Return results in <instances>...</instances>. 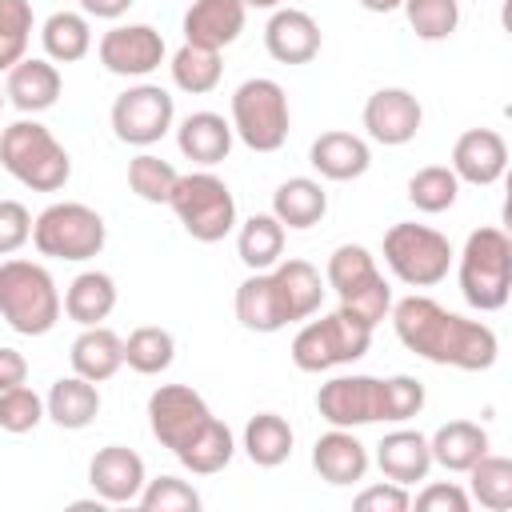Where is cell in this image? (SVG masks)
<instances>
[{"label":"cell","instance_id":"b9f144b4","mask_svg":"<svg viewBox=\"0 0 512 512\" xmlns=\"http://www.w3.org/2000/svg\"><path fill=\"white\" fill-rule=\"evenodd\" d=\"M32 4L28 0H0V72L24 60L32 40Z\"/></svg>","mask_w":512,"mask_h":512},{"label":"cell","instance_id":"6da1fadb","mask_svg":"<svg viewBox=\"0 0 512 512\" xmlns=\"http://www.w3.org/2000/svg\"><path fill=\"white\" fill-rule=\"evenodd\" d=\"M388 316H392L396 340L428 364H448L460 372H484L496 364V352H500L496 332L480 320L448 312L432 296L412 292V296L396 300L388 308Z\"/></svg>","mask_w":512,"mask_h":512},{"label":"cell","instance_id":"bcb514c9","mask_svg":"<svg viewBox=\"0 0 512 512\" xmlns=\"http://www.w3.org/2000/svg\"><path fill=\"white\" fill-rule=\"evenodd\" d=\"M32 240V212L20 200H0V256L20 252Z\"/></svg>","mask_w":512,"mask_h":512},{"label":"cell","instance_id":"8992f818","mask_svg":"<svg viewBox=\"0 0 512 512\" xmlns=\"http://www.w3.org/2000/svg\"><path fill=\"white\" fill-rule=\"evenodd\" d=\"M104 240H108L104 216L80 200H56L32 220V244L40 256L52 260H76V264L92 260L104 252Z\"/></svg>","mask_w":512,"mask_h":512},{"label":"cell","instance_id":"9c48e42d","mask_svg":"<svg viewBox=\"0 0 512 512\" xmlns=\"http://www.w3.org/2000/svg\"><path fill=\"white\" fill-rule=\"evenodd\" d=\"M452 244L444 232L416 224V220H400L384 232V264L392 268V276L408 288H432L448 276L452 268Z\"/></svg>","mask_w":512,"mask_h":512},{"label":"cell","instance_id":"ba28073f","mask_svg":"<svg viewBox=\"0 0 512 512\" xmlns=\"http://www.w3.org/2000/svg\"><path fill=\"white\" fill-rule=\"evenodd\" d=\"M168 208L184 224V232L200 244H216L236 228V200L232 188L216 172H188L176 176V188L168 196Z\"/></svg>","mask_w":512,"mask_h":512},{"label":"cell","instance_id":"44dd1931","mask_svg":"<svg viewBox=\"0 0 512 512\" xmlns=\"http://www.w3.org/2000/svg\"><path fill=\"white\" fill-rule=\"evenodd\" d=\"M60 88H64V80H60V72H56V64L44 56H24L20 64H12L8 68V80H4V96H8V104L12 108H20L24 116L32 112H48L56 100H60Z\"/></svg>","mask_w":512,"mask_h":512},{"label":"cell","instance_id":"60d3db41","mask_svg":"<svg viewBox=\"0 0 512 512\" xmlns=\"http://www.w3.org/2000/svg\"><path fill=\"white\" fill-rule=\"evenodd\" d=\"M400 8L420 40H448L460 28V0H404Z\"/></svg>","mask_w":512,"mask_h":512},{"label":"cell","instance_id":"9a60e30c","mask_svg":"<svg viewBox=\"0 0 512 512\" xmlns=\"http://www.w3.org/2000/svg\"><path fill=\"white\" fill-rule=\"evenodd\" d=\"M420 124H424V108L408 88H380L364 100V128L384 148H400L416 140Z\"/></svg>","mask_w":512,"mask_h":512},{"label":"cell","instance_id":"30bf717a","mask_svg":"<svg viewBox=\"0 0 512 512\" xmlns=\"http://www.w3.org/2000/svg\"><path fill=\"white\" fill-rule=\"evenodd\" d=\"M232 132L252 148V152H276L288 140L292 112H288V92L268 80L252 76L232 92Z\"/></svg>","mask_w":512,"mask_h":512},{"label":"cell","instance_id":"f6af8a7d","mask_svg":"<svg viewBox=\"0 0 512 512\" xmlns=\"http://www.w3.org/2000/svg\"><path fill=\"white\" fill-rule=\"evenodd\" d=\"M40 420H44V400H40L28 384H16V388H4V392H0V432L24 436V432H32Z\"/></svg>","mask_w":512,"mask_h":512},{"label":"cell","instance_id":"8fae6325","mask_svg":"<svg viewBox=\"0 0 512 512\" xmlns=\"http://www.w3.org/2000/svg\"><path fill=\"white\" fill-rule=\"evenodd\" d=\"M176 120V100L160 84H132L112 100V132L120 144L148 148L168 136Z\"/></svg>","mask_w":512,"mask_h":512},{"label":"cell","instance_id":"d590c367","mask_svg":"<svg viewBox=\"0 0 512 512\" xmlns=\"http://www.w3.org/2000/svg\"><path fill=\"white\" fill-rule=\"evenodd\" d=\"M172 84L188 96H208L220 76H224V64H220V52L216 48H200V44H180L172 52Z\"/></svg>","mask_w":512,"mask_h":512},{"label":"cell","instance_id":"484cf974","mask_svg":"<svg viewBox=\"0 0 512 512\" xmlns=\"http://www.w3.org/2000/svg\"><path fill=\"white\" fill-rule=\"evenodd\" d=\"M272 280H276V288H280V296H284V308H288V320H292V324L320 312V300H324L328 288H324V276H320L316 264H308V260H300V256H292V260L280 256V260L272 264Z\"/></svg>","mask_w":512,"mask_h":512},{"label":"cell","instance_id":"f5cc1de1","mask_svg":"<svg viewBox=\"0 0 512 512\" xmlns=\"http://www.w3.org/2000/svg\"><path fill=\"white\" fill-rule=\"evenodd\" d=\"M244 8H280V0H244Z\"/></svg>","mask_w":512,"mask_h":512},{"label":"cell","instance_id":"d4e9b609","mask_svg":"<svg viewBox=\"0 0 512 512\" xmlns=\"http://www.w3.org/2000/svg\"><path fill=\"white\" fill-rule=\"evenodd\" d=\"M236 320L248 328V332H280L288 328V308H284V296L272 280V268L268 272H252L240 288H236Z\"/></svg>","mask_w":512,"mask_h":512},{"label":"cell","instance_id":"ee69618b","mask_svg":"<svg viewBox=\"0 0 512 512\" xmlns=\"http://www.w3.org/2000/svg\"><path fill=\"white\" fill-rule=\"evenodd\" d=\"M136 504L148 512H196L200 492L180 476H156V480H144Z\"/></svg>","mask_w":512,"mask_h":512},{"label":"cell","instance_id":"d6986e66","mask_svg":"<svg viewBox=\"0 0 512 512\" xmlns=\"http://www.w3.org/2000/svg\"><path fill=\"white\" fill-rule=\"evenodd\" d=\"M368 448L356 440L352 428H328L324 436H316L312 444V468L320 472V480L336 484V488H348V484H360L368 476Z\"/></svg>","mask_w":512,"mask_h":512},{"label":"cell","instance_id":"c3c4849f","mask_svg":"<svg viewBox=\"0 0 512 512\" xmlns=\"http://www.w3.org/2000/svg\"><path fill=\"white\" fill-rule=\"evenodd\" d=\"M412 504H416L420 512H468L472 496H468L460 484H452V480H432Z\"/></svg>","mask_w":512,"mask_h":512},{"label":"cell","instance_id":"52a82bcc","mask_svg":"<svg viewBox=\"0 0 512 512\" xmlns=\"http://www.w3.org/2000/svg\"><path fill=\"white\" fill-rule=\"evenodd\" d=\"M368 344H372V328L356 320L348 308H336L320 320H308L292 336V364L300 372H328V368L360 360Z\"/></svg>","mask_w":512,"mask_h":512},{"label":"cell","instance_id":"4dcf8cb0","mask_svg":"<svg viewBox=\"0 0 512 512\" xmlns=\"http://www.w3.org/2000/svg\"><path fill=\"white\" fill-rule=\"evenodd\" d=\"M116 308V280L108 272H80L68 288H64V316L76 320L80 328H92L100 320H108Z\"/></svg>","mask_w":512,"mask_h":512},{"label":"cell","instance_id":"7c38bea8","mask_svg":"<svg viewBox=\"0 0 512 512\" xmlns=\"http://www.w3.org/2000/svg\"><path fill=\"white\" fill-rule=\"evenodd\" d=\"M212 420V408L204 404V396L188 384H160L148 396V428L152 436L176 456L180 448H188L204 424Z\"/></svg>","mask_w":512,"mask_h":512},{"label":"cell","instance_id":"1f68e13d","mask_svg":"<svg viewBox=\"0 0 512 512\" xmlns=\"http://www.w3.org/2000/svg\"><path fill=\"white\" fill-rule=\"evenodd\" d=\"M40 44H44V56L52 64H76L88 56L92 48V28H88V16L84 12H52L44 24H40Z\"/></svg>","mask_w":512,"mask_h":512},{"label":"cell","instance_id":"f907efd6","mask_svg":"<svg viewBox=\"0 0 512 512\" xmlns=\"http://www.w3.org/2000/svg\"><path fill=\"white\" fill-rule=\"evenodd\" d=\"M128 8H132V0H80V12L96 16V20H120Z\"/></svg>","mask_w":512,"mask_h":512},{"label":"cell","instance_id":"ab89813d","mask_svg":"<svg viewBox=\"0 0 512 512\" xmlns=\"http://www.w3.org/2000/svg\"><path fill=\"white\" fill-rule=\"evenodd\" d=\"M176 168L152 152H140L128 160V188L144 200V204H168L172 188H176Z\"/></svg>","mask_w":512,"mask_h":512},{"label":"cell","instance_id":"e0dca14e","mask_svg":"<svg viewBox=\"0 0 512 512\" xmlns=\"http://www.w3.org/2000/svg\"><path fill=\"white\" fill-rule=\"evenodd\" d=\"M144 460L140 452L124 448V444H104L92 460H88V484L104 504H136L140 488H144Z\"/></svg>","mask_w":512,"mask_h":512},{"label":"cell","instance_id":"8d00e7d4","mask_svg":"<svg viewBox=\"0 0 512 512\" xmlns=\"http://www.w3.org/2000/svg\"><path fill=\"white\" fill-rule=\"evenodd\" d=\"M468 496L488 512H508L512 508V460L484 452L468 468Z\"/></svg>","mask_w":512,"mask_h":512},{"label":"cell","instance_id":"7402d4cb","mask_svg":"<svg viewBox=\"0 0 512 512\" xmlns=\"http://www.w3.org/2000/svg\"><path fill=\"white\" fill-rule=\"evenodd\" d=\"M308 164L324 176V180H336V184H348V180H360L372 164V148L364 136L356 132H320L308 148Z\"/></svg>","mask_w":512,"mask_h":512},{"label":"cell","instance_id":"681fc988","mask_svg":"<svg viewBox=\"0 0 512 512\" xmlns=\"http://www.w3.org/2000/svg\"><path fill=\"white\" fill-rule=\"evenodd\" d=\"M28 380V360L16 352V348H4L0 344V392L4 388H16Z\"/></svg>","mask_w":512,"mask_h":512},{"label":"cell","instance_id":"7a4b0ae2","mask_svg":"<svg viewBox=\"0 0 512 512\" xmlns=\"http://www.w3.org/2000/svg\"><path fill=\"white\" fill-rule=\"evenodd\" d=\"M0 168L32 192H60L72 176V156L40 120H16L0 128Z\"/></svg>","mask_w":512,"mask_h":512},{"label":"cell","instance_id":"816d5d0a","mask_svg":"<svg viewBox=\"0 0 512 512\" xmlns=\"http://www.w3.org/2000/svg\"><path fill=\"white\" fill-rule=\"evenodd\" d=\"M364 12H396L404 0H356Z\"/></svg>","mask_w":512,"mask_h":512},{"label":"cell","instance_id":"836d02e7","mask_svg":"<svg viewBox=\"0 0 512 512\" xmlns=\"http://www.w3.org/2000/svg\"><path fill=\"white\" fill-rule=\"evenodd\" d=\"M236 252L244 260V268L252 272H268L280 256H284V224L272 212H256L240 224L236 232Z\"/></svg>","mask_w":512,"mask_h":512},{"label":"cell","instance_id":"4316f807","mask_svg":"<svg viewBox=\"0 0 512 512\" xmlns=\"http://www.w3.org/2000/svg\"><path fill=\"white\" fill-rule=\"evenodd\" d=\"M68 360H72V372H76V376H84V380H92V384H104V380H112V376L124 368V340H120L112 328L92 324V328H84V332L72 340Z\"/></svg>","mask_w":512,"mask_h":512},{"label":"cell","instance_id":"4fadbf2b","mask_svg":"<svg viewBox=\"0 0 512 512\" xmlns=\"http://www.w3.org/2000/svg\"><path fill=\"white\" fill-rule=\"evenodd\" d=\"M164 52V36L152 24H116L96 44V56L112 76H148L164 64Z\"/></svg>","mask_w":512,"mask_h":512},{"label":"cell","instance_id":"603a6c76","mask_svg":"<svg viewBox=\"0 0 512 512\" xmlns=\"http://www.w3.org/2000/svg\"><path fill=\"white\" fill-rule=\"evenodd\" d=\"M376 468L384 472V480H396V484H416V480H428L432 472V452H428V436L416 432V428H392L380 436L376 444Z\"/></svg>","mask_w":512,"mask_h":512},{"label":"cell","instance_id":"5b68a950","mask_svg":"<svg viewBox=\"0 0 512 512\" xmlns=\"http://www.w3.org/2000/svg\"><path fill=\"white\" fill-rule=\"evenodd\" d=\"M324 284L340 296V308H348L356 320L376 328L392 308V288L376 268V256L364 244H340L328 256Z\"/></svg>","mask_w":512,"mask_h":512},{"label":"cell","instance_id":"d6a6232c","mask_svg":"<svg viewBox=\"0 0 512 512\" xmlns=\"http://www.w3.org/2000/svg\"><path fill=\"white\" fill-rule=\"evenodd\" d=\"M292 424L280 412H260L244 424V456L256 468H280L292 456Z\"/></svg>","mask_w":512,"mask_h":512},{"label":"cell","instance_id":"3957f363","mask_svg":"<svg viewBox=\"0 0 512 512\" xmlns=\"http://www.w3.org/2000/svg\"><path fill=\"white\" fill-rule=\"evenodd\" d=\"M60 292L44 264L4 260L0 264V316L20 336H48L60 320Z\"/></svg>","mask_w":512,"mask_h":512},{"label":"cell","instance_id":"db71d44e","mask_svg":"<svg viewBox=\"0 0 512 512\" xmlns=\"http://www.w3.org/2000/svg\"><path fill=\"white\" fill-rule=\"evenodd\" d=\"M0 112H4V88H0Z\"/></svg>","mask_w":512,"mask_h":512},{"label":"cell","instance_id":"83f0119b","mask_svg":"<svg viewBox=\"0 0 512 512\" xmlns=\"http://www.w3.org/2000/svg\"><path fill=\"white\" fill-rule=\"evenodd\" d=\"M96 412H100V392H96V384L92 380H84V376H60L52 388H48V396H44V416L56 424V428H68V432H80V428H88L92 420H96Z\"/></svg>","mask_w":512,"mask_h":512},{"label":"cell","instance_id":"f1b7e54d","mask_svg":"<svg viewBox=\"0 0 512 512\" xmlns=\"http://www.w3.org/2000/svg\"><path fill=\"white\" fill-rule=\"evenodd\" d=\"M428 452L444 472H468L488 452V432L476 420H448L428 436Z\"/></svg>","mask_w":512,"mask_h":512},{"label":"cell","instance_id":"ac0fdd59","mask_svg":"<svg viewBox=\"0 0 512 512\" xmlns=\"http://www.w3.org/2000/svg\"><path fill=\"white\" fill-rule=\"evenodd\" d=\"M320 44V24L304 8H276L264 24V48L276 64H308L316 60Z\"/></svg>","mask_w":512,"mask_h":512},{"label":"cell","instance_id":"ffe728a7","mask_svg":"<svg viewBox=\"0 0 512 512\" xmlns=\"http://www.w3.org/2000/svg\"><path fill=\"white\" fill-rule=\"evenodd\" d=\"M244 20H248L244 0H192V8L184 12V44L220 52L240 40Z\"/></svg>","mask_w":512,"mask_h":512},{"label":"cell","instance_id":"74e56055","mask_svg":"<svg viewBox=\"0 0 512 512\" xmlns=\"http://www.w3.org/2000/svg\"><path fill=\"white\" fill-rule=\"evenodd\" d=\"M172 360H176V340H172L168 328L144 324V328L128 332V340H124V364H128L132 372H140V376H160V372L172 368Z\"/></svg>","mask_w":512,"mask_h":512},{"label":"cell","instance_id":"f546056e","mask_svg":"<svg viewBox=\"0 0 512 512\" xmlns=\"http://www.w3.org/2000/svg\"><path fill=\"white\" fill-rule=\"evenodd\" d=\"M324 212H328V192L312 176H288L272 192V216L284 228H312L324 220Z\"/></svg>","mask_w":512,"mask_h":512},{"label":"cell","instance_id":"2e32d148","mask_svg":"<svg viewBox=\"0 0 512 512\" xmlns=\"http://www.w3.org/2000/svg\"><path fill=\"white\" fill-rule=\"evenodd\" d=\"M460 184H476V188H488L504 176L508 168V144L496 128H468L456 136L452 144V164Z\"/></svg>","mask_w":512,"mask_h":512},{"label":"cell","instance_id":"277c9868","mask_svg":"<svg viewBox=\"0 0 512 512\" xmlns=\"http://www.w3.org/2000/svg\"><path fill=\"white\" fill-rule=\"evenodd\" d=\"M512 292V240L504 228H476L460 248V296L476 312H500Z\"/></svg>","mask_w":512,"mask_h":512},{"label":"cell","instance_id":"7bdbcfd3","mask_svg":"<svg viewBox=\"0 0 512 512\" xmlns=\"http://www.w3.org/2000/svg\"><path fill=\"white\" fill-rule=\"evenodd\" d=\"M424 384L416 376H388L380 380V424H404L412 416H420L424 408Z\"/></svg>","mask_w":512,"mask_h":512},{"label":"cell","instance_id":"5bb4252c","mask_svg":"<svg viewBox=\"0 0 512 512\" xmlns=\"http://www.w3.org/2000/svg\"><path fill=\"white\" fill-rule=\"evenodd\" d=\"M316 412L332 428L380 424V380L376 376H332L316 392Z\"/></svg>","mask_w":512,"mask_h":512},{"label":"cell","instance_id":"7dc6e473","mask_svg":"<svg viewBox=\"0 0 512 512\" xmlns=\"http://www.w3.org/2000/svg\"><path fill=\"white\" fill-rule=\"evenodd\" d=\"M352 508H356V512H408V508H412V496H408L404 484L380 480V484H368L364 492H356Z\"/></svg>","mask_w":512,"mask_h":512},{"label":"cell","instance_id":"e575fe53","mask_svg":"<svg viewBox=\"0 0 512 512\" xmlns=\"http://www.w3.org/2000/svg\"><path fill=\"white\" fill-rule=\"evenodd\" d=\"M232 456H236L232 428H228L224 420H216V416L204 424V432H200L188 448L176 452V460H180L192 476H216V472H224V468L232 464Z\"/></svg>","mask_w":512,"mask_h":512},{"label":"cell","instance_id":"cb8c5ba5","mask_svg":"<svg viewBox=\"0 0 512 512\" xmlns=\"http://www.w3.org/2000/svg\"><path fill=\"white\" fill-rule=\"evenodd\" d=\"M232 140H236L232 124H228L220 112H208V108H204V112H188V116L180 120V128H176V148H180V156L192 160V164H200V168H212V164L228 160Z\"/></svg>","mask_w":512,"mask_h":512},{"label":"cell","instance_id":"f35d334b","mask_svg":"<svg viewBox=\"0 0 512 512\" xmlns=\"http://www.w3.org/2000/svg\"><path fill=\"white\" fill-rule=\"evenodd\" d=\"M456 196H460V180L444 164H428V168L412 172V180H408V200L416 212H428V216L448 212L456 204Z\"/></svg>","mask_w":512,"mask_h":512}]
</instances>
